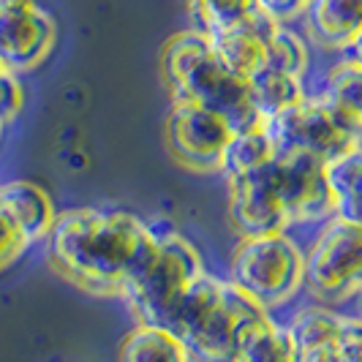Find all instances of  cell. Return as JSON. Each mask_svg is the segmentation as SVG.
Listing matches in <instances>:
<instances>
[{"mask_svg":"<svg viewBox=\"0 0 362 362\" xmlns=\"http://www.w3.org/2000/svg\"><path fill=\"white\" fill-rule=\"evenodd\" d=\"M305 28L319 47L346 52L362 30V0H310Z\"/></svg>","mask_w":362,"mask_h":362,"instance_id":"cell-14","label":"cell"},{"mask_svg":"<svg viewBox=\"0 0 362 362\" xmlns=\"http://www.w3.org/2000/svg\"><path fill=\"white\" fill-rule=\"evenodd\" d=\"M322 98L349 126L362 134V63L351 57L338 60L325 76Z\"/></svg>","mask_w":362,"mask_h":362,"instance_id":"cell-17","label":"cell"},{"mask_svg":"<svg viewBox=\"0 0 362 362\" xmlns=\"http://www.w3.org/2000/svg\"><path fill=\"white\" fill-rule=\"evenodd\" d=\"M341 322H344L341 313L319 303V305L297 310L294 319L286 325V332H289L294 351H300V349H310V346L335 344L338 332H341Z\"/></svg>","mask_w":362,"mask_h":362,"instance_id":"cell-20","label":"cell"},{"mask_svg":"<svg viewBox=\"0 0 362 362\" xmlns=\"http://www.w3.org/2000/svg\"><path fill=\"white\" fill-rule=\"evenodd\" d=\"M25 109V85L14 69L0 63V123L11 126Z\"/></svg>","mask_w":362,"mask_h":362,"instance_id":"cell-24","label":"cell"},{"mask_svg":"<svg viewBox=\"0 0 362 362\" xmlns=\"http://www.w3.org/2000/svg\"><path fill=\"white\" fill-rule=\"evenodd\" d=\"M0 207L17 221L25 237L33 243L47 240L57 221V207L52 197L30 180H8L0 182Z\"/></svg>","mask_w":362,"mask_h":362,"instance_id":"cell-13","label":"cell"},{"mask_svg":"<svg viewBox=\"0 0 362 362\" xmlns=\"http://www.w3.org/2000/svg\"><path fill=\"white\" fill-rule=\"evenodd\" d=\"M161 71L172 101H194L216 112L229 123L232 134L264 126L251 101L248 79L218 57L210 36L199 28L180 30L163 44Z\"/></svg>","mask_w":362,"mask_h":362,"instance_id":"cell-2","label":"cell"},{"mask_svg":"<svg viewBox=\"0 0 362 362\" xmlns=\"http://www.w3.org/2000/svg\"><path fill=\"white\" fill-rule=\"evenodd\" d=\"M264 128L275 145V156L310 153L322 161H329L349 147L360 145V131L349 126L325 98L310 95L264 120Z\"/></svg>","mask_w":362,"mask_h":362,"instance_id":"cell-6","label":"cell"},{"mask_svg":"<svg viewBox=\"0 0 362 362\" xmlns=\"http://www.w3.org/2000/svg\"><path fill=\"white\" fill-rule=\"evenodd\" d=\"M332 216L362 226V142L325 161Z\"/></svg>","mask_w":362,"mask_h":362,"instance_id":"cell-15","label":"cell"},{"mask_svg":"<svg viewBox=\"0 0 362 362\" xmlns=\"http://www.w3.org/2000/svg\"><path fill=\"white\" fill-rule=\"evenodd\" d=\"M3 131H6V126H3V123H0V139H3Z\"/></svg>","mask_w":362,"mask_h":362,"instance_id":"cell-30","label":"cell"},{"mask_svg":"<svg viewBox=\"0 0 362 362\" xmlns=\"http://www.w3.org/2000/svg\"><path fill=\"white\" fill-rule=\"evenodd\" d=\"M308 6L310 0H256V8L281 25H289L294 19L305 17Z\"/></svg>","mask_w":362,"mask_h":362,"instance_id":"cell-27","label":"cell"},{"mask_svg":"<svg viewBox=\"0 0 362 362\" xmlns=\"http://www.w3.org/2000/svg\"><path fill=\"white\" fill-rule=\"evenodd\" d=\"M294 362H346L338 341L335 344H322V346H310V349H300L294 351Z\"/></svg>","mask_w":362,"mask_h":362,"instance_id":"cell-28","label":"cell"},{"mask_svg":"<svg viewBox=\"0 0 362 362\" xmlns=\"http://www.w3.org/2000/svg\"><path fill=\"white\" fill-rule=\"evenodd\" d=\"M57 44V22L38 0H0V63L36 71Z\"/></svg>","mask_w":362,"mask_h":362,"instance_id":"cell-9","label":"cell"},{"mask_svg":"<svg viewBox=\"0 0 362 362\" xmlns=\"http://www.w3.org/2000/svg\"><path fill=\"white\" fill-rule=\"evenodd\" d=\"M346 52H349L346 57H351V60L362 63V30L357 33V38H354V41H351V44L346 47Z\"/></svg>","mask_w":362,"mask_h":362,"instance_id":"cell-29","label":"cell"},{"mask_svg":"<svg viewBox=\"0 0 362 362\" xmlns=\"http://www.w3.org/2000/svg\"><path fill=\"white\" fill-rule=\"evenodd\" d=\"M338 349L346 362H362V316H344Z\"/></svg>","mask_w":362,"mask_h":362,"instance_id":"cell-26","label":"cell"},{"mask_svg":"<svg viewBox=\"0 0 362 362\" xmlns=\"http://www.w3.org/2000/svg\"><path fill=\"white\" fill-rule=\"evenodd\" d=\"M237 362H294V346L286 332L275 319H262L245 335Z\"/></svg>","mask_w":362,"mask_h":362,"instance_id":"cell-21","label":"cell"},{"mask_svg":"<svg viewBox=\"0 0 362 362\" xmlns=\"http://www.w3.org/2000/svg\"><path fill=\"white\" fill-rule=\"evenodd\" d=\"M303 289L322 305H338L362 294V226L327 218L305 251Z\"/></svg>","mask_w":362,"mask_h":362,"instance_id":"cell-5","label":"cell"},{"mask_svg":"<svg viewBox=\"0 0 362 362\" xmlns=\"http://www.w3.org/2000/svg\"><path fill=\"white\" fill-rule=\"evenodd\" d=\"M267 316L270 310L256 305L251 297L226 281L216 305L197 325L188 327L180 341L191 362H237L245 335Z\"/></svg>","mask_w":362,"mask_h":362,"instance_id":"cell-7","label":"cell"},{"mask_svg":"<svg viewBox=\"0 0 362 362\" xmlns=\"http://www.w3.org/2000/svg\"><path fill=\"white\" fill-rule=\"evenodd\" d=\"M278 22L270 19L267 14H262L256 8L248 19H243L240 25H232V28H223V30H216V33H207L213 47H216L218 57L237 71L240 76H251L256 74L262 66H267V36Z\"/></svg>","mask_w":362,"mask_h":362,"instance_id":"cell-12","label":"cell"},{"mask_svg":"<svg viewBox=\"0 0 362 362\" xmlns=\"http://www.w3.org/2000/svg\"><path fill=\"white\" fill-rule=\"evenodd\" d=\"M185 6L204 33L240 25L256 11V0H185Z\"/></svg>","mask_w":362,"mask_h":362,"instance_id":"cell-22","label":"cell"},{"mask_svg":"<svg viewBox=\"0 0 362 362\" xmlns=\"http://www.w3.org/2000/svg\"><path fill=\"white\" fill-rule=\"evenodd\" d=\"M153 226V223H150ZM156 232V254L145 270L123 289L128 310L139 325L166 327L175 305L180 303L185 289L207 272L199 248L172 226H153Z\"/></svg>","mask_w":362,"mask_h":362,"instance_id":"cell-3","label":"cell"},{"mask_svg":"<svg viewBox=\"0 0 362 362\" xmlns=\"http://www.w3.org/2000/svg\"><path fill=\"white\" fill-rule=\"evenodd\" d=\"M272 158H275V145H272L267 128L259 126L251 128V131H237V134H232V139L226 145L221 175L226 180H232V177L248 175L259 166L270 163Z\"/></svg>","mask_w":362,"mask_h":362,"instance_id":"cell-19","label":"cell"},{"mask_svg":"<svg viewBox=\"0 0 362 362\" xmlns=\"http://www.w3.org/2000/svg\"><path fill=\"white\" fill-rule=\"evenodd\" d=\"M44 243L49 267L93 297H123L158 245L153 226L120 207L63 210Z\"/></svg>","mask_w":362,"mask_h":362,"instance_id":"cell-1","label":"cell"},{"mask_svg":"<svg viewBox=\"0 0 362 362\" xmlns=\"http://www.w3.org/2000/svg\"><path fill=\"white\" fill-rule=\"evenodd\" d=\"M275 172L291 226L332 218V197L322 158L310 153L275 156Z\"/></svg>","mask_w":362,"mask_h":362,"instance_id":"cell-11","label":"cell"},{"mask_svg":"<svg viewBox=\"0 0 362 362\" xmlns=\"http://www.w3.org/2000/svg\"><path fill=\"white\" fill-rule=\"evenodd\" d=\"M308 47H305L303 36H297L291 28L278 22L270 30V36H267V66L294 74V76L303 79L305 71H308Z\"/></svg>","mask_w":362,"mask_h":362,"instance_id":"cell-23","label":"cell"},{"mask_svg":"<svg viewBox=\"0 0 362 362\" xmlns=\"http://www.w3.org/2000/svg\"><path fill=\"white\" fill-rule=\"evenodd\" d=\"M166 150L188 172H221L226 145L232 139L229 123L194 101H172L163 120Z\"/></svg>","mask_w":362,"mask_h":362,"instance_id":"cell-8","label":"cell"},{"mask_svg":"<svg viewBox=\"0 0 362 362\" xmlns=\"http://www.w3.org/2000/svg\"><path fill=\"white\" fill-rule=\"evenodd\" d=\"M360 303H362V294H360ZM360 316H362V305H360Z\"/></svg>","mask_w":362,"mask_h":362,"instance_id":"cell-31","label":"cell"},{"mask_svg":"<svg viewBox=\"0 0 362 362\" xmlns=\"http://www.w3.org/2000/svg\"><path fill=\"white\" fill-rule=\"evenodd\" d=\"M28 248H30V240L17 226V221L0 207V272L8 270Z\"/></svg>","mask_w":362,"mask_h":362,"instance_id":"cell-25","label":"cell"},{"mask_svg":"<svg viewBox=\"0 0 362 362\" xmlns=\"http://www.w3.org/2000/svg\"><path fill=\"white\" fill-rule=\"evenodd\" d=\"M226 281L264 310L281 308L305 284V251L286 232L240 237Z\"/></svg>","mask_w":362,"mask_h":362,"instance_id":"cell-4","label":"cell"},{"mask_svg":"<svg viewBox=\"0 0 362 362\" xmlns=\"http://www.w3.org/2000/svg\"><path fill=\"white\" fill-rule=\"evenodd\" d=\"M248 88H251V101L256 112L262 115V120H270L305 98V88L300 76L272 69V66H262L256 74H251Z\"/></svg>","mask_w":362,"mask_h":362,"instance_id":"cell-16","label":"cell"},{"mask_svg":"<svg viewBox=\"0 0 362 362\" xmlns=\"http://www.w3.org/2000/svg\"><path fill=\"white\" fill-rule=\"evenodd\" d=\"M226 182H229V223L237 237L286 232L291 226L278 185L275 158Z\"/></svg>","mask_w":362,"mask_h":362,"instance_id":"cell-10","label":"cell"},{"mask_svg":"<svg viewBox=\"0 0 362 362\" xmlns=\"http://www.w3.org/2000/svg\"><path fill=\"white\" fill-rule=\"evenodd\" d=\"M120 362H191V357L172 329L136 325L120 344Z\"/></svg>","mask_w":362,"mask_h":362,"instance_id":"cell-18","label":"cell"}]
</instances>
